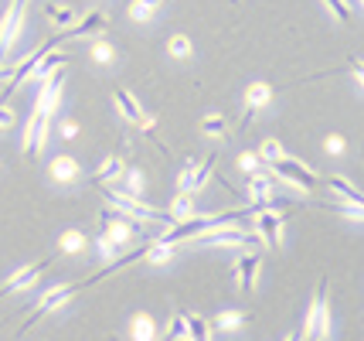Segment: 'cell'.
Wrapping results in <instances>:
<instances>
[{"label": "cell", "instance_id": "cell-32", "mask_svg": "<svg viewBox=\"0 0 364 341\" xmlns=\"http://www.w3.org/2000/svg\"><path fill=\"white\" fill-rule=\"evenodd\" d=\"M259 157H262L266 164H276L279 157H286L283 144H279V140H266V144H262V150H259Z\"/></svg>", "mask_w": 364, "mask_h": 341}, {"label": "cell", "instance_id": "cell-36", "mask_svg": "<svg viewBox=\"0 0 364 341\" xmlns=\"http://www.w3.org/2000/svg\"><path fill=\"white\" fill-rule=\"evenodd\" d=\"M350 75L358 82V89H364V72H361V58H350Z\"/></svg>", "mask_w": 364, "mask_h": 341}, {"label": "cell", "instance_id": "cell-21", "mask_svg": "<svg viewBox=\"0 0 364 341\" xmlns=\"http://www.w3.org/2000/svg\"><path fill=\"white\" fill-rule=\"evenodd\" d=\"M167 215H171L174 222H181V219H191V215H194V198H191L188 192H177L174 201H171V209H167Z\"/></svg>", "mask_w": 364, "mask_h": 341}, {"label": "cell", "instance_id": "cell-31", "mask_svg": "<svg viewBox=\"0 0 364 341\" xmlns=\"http://www.w3.org/2000/svg\"><path fill=\"white\" fill-rule=\"evenodd\" d=\"M323 4H327V11H331L333 17H341L344 24H348V21H354V11H350L348 0H323Z\"/></svg>", "mask_w": 364, "mask_h": 341}, {"label": "cell", "instance_id": "cell-29", "mask_svg": "<svg viewBox=\"0 0 364 341\" xmlns=\"http://www.w3.org/2000/svg\"><path fill=\"white\" fill-rule=\"evenodd\" d=\"M331 188L337 192V195L348 198L350 205H361V192H358V188H350V181H344V178H331Z\"/></svg>", "mask_w": 364, "mask_h": 341}, {"label": "cell", "instance_id": "cell-14", "mask_svg": "<svg viewBox=\"0 0 364 341\" xmlns=\"http://www.w3.org/2000/svg\"><path fill=\"white\" fill-rule=\"evenodd\" d=\"M269 103H272V85L269 82H252V85L245 89V120H242V123H249L255 110H266Z\"/></svg>", "mask_w": 364, "mask_h": 341}, {"label": "cell", "instance_id": "cell-10", "mask_svg": "<svg viewBox=\"0 0 364 341\" xmlns=\"http://www.w3.org/2000/svg\"><path fill=\"white\" fill-rule=\"evenodd\" d=\"M106 24H109V21H106V14H102V11H89L79 24H72L68 31L55 34V41L62 45V41H68V38H89V34H102V31H106Z\"/></svg>", "mask_w": 364, "mask_h": 341}, {"label": "cell", "instance_id": "cell-19", "mask_svg": "<svg viewBox=\"0 0 364 341\" xmlns=\"http://www.w3.org/2000/svg\"><path fill=\"white\" fill-rule=\"evenodd\" d=\"M109 181H123V157H116V154H112V157H106V161H102V167L92 174V184H102V188H106Z\"/></svg>", "mask_w": 364, "mask_h": 341}, {"label": "cell", "instance_id": "cell-3", "mask_svg": "<svg viewBox=\"0 0 364 341\" xmlns=\"http://www.w3.org/2000/svg\"><path fill=\"white\" fill-rule=\"evenodd\" d=\"M269 167H272V178L286 181V184L296 188V192H310V188L317 184V174H314L306 164L296 161V157H279V161L269 164Z\"/></svg>", "mask_w": 364, "mask_h": 341}, {"label": "cell", "instance_id": "cell-18", "mask_svg": "<svg viewBox=\"0 0 364 341\" xmlns=\"http://www.w3.org/2000/svg\"><path fill=\"white\" fill-rule=\"evenodd\" d=\"M51 178L62 181V184H72V181L79 178V161H75V157H68V154L55 157V161H51Z\"/></svg>", "mask_w": 364, "mask_h": 341}, {"label": "cell", "instance_id": "cell-23", "mask_svg": "<svg viewBox=\"0 0 364 341\" xmlns=\"http://www.w3.org/2000/svg\"><path fill=\"white\" fill-rule=\"evenodd\" d=\"M201 130H205V137H225L228 133V120L222 113H211L201 120Z\"/></svg>", "mask_w": 364, "mask_h": 341}, {"label": "cell", "instance_id": "cell-4", "mask_svg": "<svg viewBox=\"0 0 364 341\" xmlns=\"http://www.w3.org/2000/svg\"><path fill=\"white\" fill-rule=\"evenodd\" d=\"M62 89H65V75H62V68H58V72H51L45 82H38V106H34V110L51 116L58 110V103H62Z\"/></svg>", "mask_w": 364, "mask_h": 341}, {"label": "cell", "instance_id": "cell-28", "mask_svg": "<svg viewBox=\"0 0 364 341\" xmlns=\"http://www.w3.org/2000/svg\"><path fill=\"white\" fill-rule=\"evenodd\" d=\"M167 51H171L174 58H188L191 55V38L188 34H171V38H167Z\"/></svg>", "mask_w": 364, "mask_h": 341}, {"label": "cell", "instance_id": "cell-34", "mask_svg": "<svg viewBox=\"0 0 364 341\" xmlns=\"http://www.w3.org/2000/svg\"><path fill=\"white\" fill-rule=\"evenodd\" d=\"M167 335H171V338H188V327H184V318H181V314H174V318H171V327H167Z\"/></svg>", "mask_w": 364, "mask_h": 341}, {"label": "cell", "instance_id": "cell-41", "mask_svg": "<svg viewBox=\"0 0 364 341\" xmlns=\"http://www.w3.org/2000/svg\"><path fill=\"white\" fill-rule=\"evenodd\" d=\"M358 4H361V0H358Z\"/></svg>", "mask_w": 364, "mask_h": 341}, {"label": "cell", "instance_id": "cell-12", "mask_svg": "<svg viewBox=\"0 0 364 341\" xmlns=\"http://www.w3.org/2000/svg\"><path fill=\"white\" fill-rule=\"evenodd\" d=\"M259 266H262V260H259V253H242L235 260V276H238V287L245 293L255 290V280H259Z\"/></svg>", "mask_w": 364, "mask_h": 341}, {"label": "cell", "instance_id": "cell-40", "mask_svg": "<svg viewBox=\"0 0 364 341\" xmlns=\"http://www.w3.org/2000/svg\"><path fill=\"white\" fill-rule=\"evenodd\" d=\"M348 219H354V222H361V205H348V209H341Z\"/></svg>", "mask_w": 364, "mask_h": 341}, {"label": "cell", "instance_id": "cell-13", "mask_svg": "<svg viewBox=\"0 0 364 341\" xmlns=\"http://www.w3.org/2000/svg\"><path fill=\"white\" fill-rule=\"evenodd\" d=\"M106 236L123 249V246H129L136 239V222L127 219V215H106Z\"/></svg>", "mask_w": 364, "mask_h": 341}, {"label": "cell", "instance_id": "cell-27", "mask_svg": "<svg viewBox=\"0 0 364 341\" xmlns=\"http://www.w3.org/2000/svg\"><path fill=\"white\" fill-rule=\"evenodd\" d=\"M160 7V0H133L129 4V17L133 21H150V14Z\"/></svg>", "mask_w": 364, "mask_h": 341}, {"label": "cell", "instance_id": "cell-16", "mask_svg": "<svg viewBox=\"0 0 364 341\" xmlns=\"http://www.w3.org/2000/svg\"><path fill=\"white\" fill-rule=\"evenodd\" d=\"M112 99H116V110L127 116L129 123H140L143 120V106L136 103V96L129 89H112Z\"/></svg>", "mask_w": 364, "mask_h": 341}, {"label": "cell", "instance_id": "cell-25", "mask_svg": "<svg viewBox=\"0 0 364 341\" xmlns=\"http://www.w3.org/2000/svg\"><path fill=\"white\" fill-rule=\"evenodd\" d=\"M45 17H48V21H55V24H65V28H72V21H75L72 7H62V4H48Z\"/></svg>", "mask_w": 364, "mask_h": 341}, {"label": "cell", "instance_id": "cell-17", "mask_svg": "<svg viewBox=\"0 0 364 341\" xmlns=\"http://www.w3.org/2000/svg\"><path fill=\"white\" fill-rule=\"evenodd\" d=\"M129 335H133V341H157V321L140 310L129 318Z\"/></svg>", "mask_w": 364, "mask_h": 341}, {"label": "cell", "instance_id": "cell-22", "mask_svg": "<svg viewBox=\"0 0 364 341\" xmlns=\"http://www.w3.org/2000/svg\"><path fill=\"white\" fill-rule=\"evenodd\" d=\"M85 246H89L85 232H79V229H68V232H62V239H58V253H82Z\"/></svg>", "mask_w": 364, "mask_h": 341}, {"label": "cell", "instance_id": "cell-8", "mask_svg": "<svg viewBox=\"0 0 364 341\" xmlns=\"http://www.w3.org/2000/svg\"><path fill=\"white\" fill-rule=\"evenodd\" d=\"M283 222H286V211H272V209H266V211H259L255 215V236L259 239H266V246L269 249H276L279 246V229H283Z\"/></svg>", "mask_w": 364, "mask_h": 341}, {"label": "cell", "instance_id": "cell-9", "mask_svg": "<svg viewBox=\"0 0 364 341\" xmlns=\"http://www.w3.org/2000/svg\"><path fill=\"white\" fill-rule=\"evenodd\" d=\"M45 140H48V116L34 110L31 120H28V130H24V157H38Z\"/></svg>", "mask_w": 364, "mask_h": 341}, {"label": "cell", "instance_id": "cell-26", "mask_svg": "<svg viewBox=\"0 0 364 341\" xmlns=\"http://www.w3.org/2000/svg\"><path fill=\"white\" fill-rule=\"evenodd\" d=\"M242 325V314L238 310H222L215 321H211V331H235Z\"/></svg>", "mask_w": 364, "mask_h": 341}, {"label": "cell", "instance_id": "cell-11", "mask_svg": "<svg viewBox=\"0 0 364 341\" xmlns=\"http://www.w3.org/2000/svg\"><path fill=\"white\" fill-rule=\"evenodd\" d=\"M51 260H45V263H28V266H21L17 273H11L7 280H4V287H0V297H7V293H14V290H28L34 280L41 276V270H45Z\"/></svg>", "mask_w": 364, "mask_h": 341}, {"label": "cell", "instance_id": "cell-6", "mask_svg": "<svg viewBox=\"0 0 364 341\" xmlns=\"http://www.w3.org/2000/svg\"><path fill=\"white\" fill-rule=\"evenodd\" d=\"M211 174H215V157H205V164L188 161L184 164V171H181V192H188V195L201 192L208 181H211Z\"/></svg>", "mask_w": 364, "mask_h": 341}, {"label": "cell", "instance_id": "cell-20", "mask_svg": "<svg viewBox=\"0 0 364 341\" xmlns=\"http://www.w3.org/2000/svg\"><path fill=\"white\" fill-rule=\"evenodd\" d=\"M181 318H184L191 341H211V321H205L201 314H181Z\"/></svg>", "mask_w": 364, "mask_h": 341}, {"label": "cell", "instance_id": "cell-7", "mask_svg": "<svg viewBox=\"0 0 364 341\" xmlns=\"http://www.w3.org/2000/svg\"><path fill=\"white\" fill-rule=\"evenodd\" d=\"M75 290H79V287H65V283H58V287L45 290V297H41V300H38V304L28 310V318H24V327H31L34 321L41 318V314H51L55 308H62V304H65V300H68V297H72Z\"/></svg>", "mask_w": 364, "mask_h": 341}, {"label": "cell", "instance_id": "cell-37", "mask_svg": "<svg viewBox=\"0 0 364 341\" xmlns=\"http://www.w3.org/2000/svg\"><path fill=\"white\" fill-rule=\"evenodd\" d=\"M238 164H242L249 174H252V171H259V157H255V154H242V157H238Z\"/></svg>", "mask_w": 364, "mask_h": 341}, {"label": "cell", "instance_id": "cell-33", "mask_svg": "<svg viewBox=\"0 0 364 341\" xmlns=\"http://www.w3.org/2000/svg\"><path fill=\"white\" fill-rule=\"evenodd\" d=\"M92 58H95V62H102V65H109L112 58H116V51H112L109 41H95V45H92Z\"/></svg>", "mask_w": 364, "mask_h": 341}, {"label": "cell", "instance_id": "cell-38", "mask_svg": "<svg viewBox=\"0 0 364 341\" xmlns=\"http://www.w3.org/2000/svg\"><path fill=\"white\" fill-rule=\"evenodd\" d=\"M4 127H14V110L11 106H0V130Z\"/></svg>", "mask_w": 364, "mask_h": 341}, {"label": "cell", "instance_id": "cell-15", "mask_svg": "<svg viewBox=\"0 0 364 341\" xmlns=\"http://www.w3.org/2000/svg\"><path fill=\"white\" fill-rule=\"evenodd\" d=\"M272 192H276V178H272V174H262V171H252V174H249V195H252V205H269Z\"/></svg>", "mask_w": 364, "mask_h": 341}, {"label": "cell", "instance_id": "cell-30", "mask_svg": "<svg viewBox=\"0 0 364 341\" xmlns=\"http://www.w3.org/2000/svg\"><path fill=\"white\" fill-rule=\"evenodd\" d=\"M95 249H99V256H102V260H119V253H123V249H119V246L112 243L109 236H106V232H102V236H99V239H95Z\"/></svg>", "mask_w": 364, "mask_h": 341}, {"label": "cell", "instance_id": "cell-2", "mask_svg": "<svg viewBox=\"0 0 364 341\" xmlns=\"http://www.w3.org/2000/svg\"><path fill=\"white\" fill-rule=\"evenodd\" d=\"M102 195L109 198L112 209H119L127 219H136V222H164V226H171L174 219L167 215V211H157L150 209V205H143L140 198H129V195H119L116 188H102Z\"/></svg>", "mask_w": 364, "mask_h": 341}, {"label": "cell", "instance_id": "cell-5", "mask_svg": "<svg viewBox=\"0 0 364 341\" xmlns=\"http://www.w3.org/2000/svg\"><path fill=\"white\" fill-rule=\"evenodd\" d=\"M259 236L255 232H245V229H235V226H222V229H208L198 236L201 246H249L255 243Z\"/></svg>", "mask_w": 364, "mask_h": 341}, {"label": "cell", "instance_id": "cell-24", "mask_svg": "<svg viewBox=\"0 0 364 341\" xmlns=\"http://www.w3.org/2000/svg\"><path fill=\"white\" fill-rule=\"evenodd\" d=\"M116 192H119V195H129V198L140 195V192H143V171H140V167H129L127 184H119Z\"/></svg>", "mask_w": 364, "mask_h": 341}, {"label": "cell", "instance_id": "cell-35", "mask_svg": "<svg viewBox=\"0 0 364 341\" xmlns=\"http://www.w3.org/2000/svg\"><path fill=\"white\" fill-rule=\"evenodd\" d=\"M327 150H331V154H344V150H348V140H344V137H327Z\"/></svg>", "mask_w": 364, "mask_h": 341}, {"label": "cell", "instance_id": "cell-1", "mask_svg": "<svg viewBox=\"0 0 364 341\" xmlns=\"http://www.w3.org/2000/svg\"><path fill=\"white\" fill-rule=\"evenodd\" d=\"M331 293H327V280H320L317 293L306 308V321H303V341H331Z\"/></svg>", "mask_w": 364, "mask_h": 341}, {"label": "cell", "instance_id": "cell-39", "mask_svg": "<svg viewBox=\"0 0 364 341\" xmlns=\"http://www.w3.org/2000/svg\"><path fill=\"white\" fill-rule=\"evenodd\" d=\"M75 133H79V123H72V120H65V123H62V137H65V140H72Z\"/></svg>", "mask_w": 364, "mask_h": 341}]
</instances>
